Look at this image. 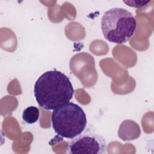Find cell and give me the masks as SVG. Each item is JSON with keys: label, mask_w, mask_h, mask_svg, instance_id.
Instances as JSON below:
<instances>
[{"label": "cell", "mask_w": 154, "mask_h": 154, "mask_svg": "<svg viewBox=\"0 0 154 154\" xmlns=\"http://www.w3.org/2000/svg\"><path fill=\"white\" fill-rule=\"evenodd\" d=\"M73 85L64 73L56 70L43 73L36 81L34 94L37 103L47 110H54L72 99Z\"/></svg>", "instance_id": "1"}, {"label": "cell", "mask_w": 154, "mask_h": 154, "mask_svg": "<svg viewBox=\"0 0 154 154\" xmlns=\"http://www.w3.org/2000/svg\"><path fill=\"white\" fill-rule=\"evenodd\" d=\"M136 28L135 17L123 8L109 9L101 19V28L105 38L117 45L127 42L134 35Z\"/></svg>", "instance_id": "2"}, {"label": "cell", "mask_w": 154, "mask_h": 154, "mask_svg": "<svg viewBox=\"0 0 154 154\" xmlns=\"http://www.w3.org/2000/svg\"><path fill=\"white\" fill-rule=\"evenodd\" d=\"M51 122L52 128L58 135L73 139L83 132L87 120L82 108L69 102L52 111Z\"/></svg>", "instance_id": "3"}, {"label": "cell", "mask_w": 154, "mask_h": 154, "mask_svg": "<svg viewBox=\"0 0 154 154\" xmlns=\"http://www.w3.org/2000/svg\"><path fill=\"white\" fill-rule=\"evenodd\" d=\"M69 152L72 154H103L106 143L100 135L91 131L81 133L69 142Z\"/></svg>", "instance_id": "4"}, {"label": "cell", "mask_w": 154, "mask_h": 154, "mask_svg": "<svg viewBox=\"0 0 154 154\" xmlns=\"http://www.w3.org/2000/svg\"><path fill=\"white\" fill-rule=\"evenodd\" d=\"M40 117V111L38 108L31 106L26 108L22 112V119L28 124H33L37 122Z\"/></svg>", "instance_id": "5"}, {"label": "cell", "mask_w": 154, "mask_h": 154, "mask_svg": "<svg viewBox=\"0 0 154 154\" xmlns=\"http://www.w3.org/2000/svg\"><path fill=\"white\" fill-rule=\"evenodd\" d=\"M125 4H127V5L130 6V7H137V8H141L142 7H144L149 3L150 1H123Z\"/></svg>", "instance_id": "6"}]
</instances>
